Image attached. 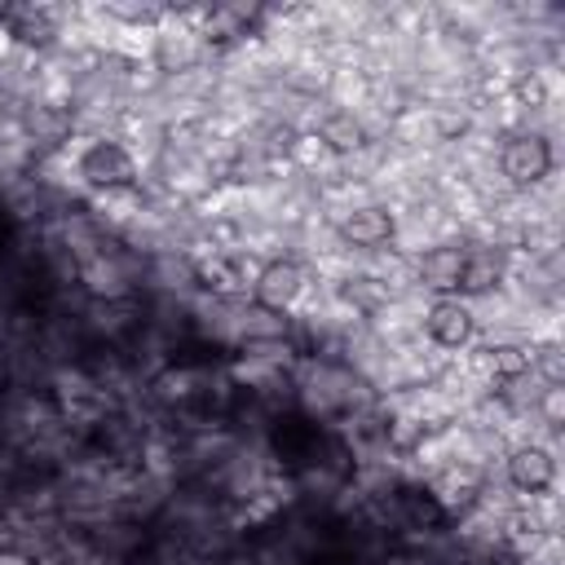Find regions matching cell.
Segmentation results:
<instances>
[{"instance_id": "2", "label": "cell", "mask_w": 565, "mask_h": 565, "mask_svg": "<svg viewBox=\"0 0 565 565\" xmlns=\"http://www.w3.org/2000/svg\"><path fill=\"white\" fill-rule=\"evenodd\" d=\"M499 477L516 494H552L556 481H561V446L539 441V437L512 441L508 455H503V463H499Z\"/></svg>"}, {"instance_id": "7", "label": "cell", "mask_w": 565, "mask_h": 565, "mask_svg": "<svg viewBox=\"0 0 565 565\" xmlns=\"http://www.w3.org/2000/svg\"><path fill=\"white\" fill-rule=\"evenodd\" d=\"M335 234H340L344 247H358V252L388 247V243H393V207L380 203V199H366V203L349 207V212L335 221Z\"/></svg>"}, {"instance_id": "6", "label": "cell", "mask_w": 565, "mask_h": 565, "mask_svg": "<svg viewBox=\"0 0 565 565\" xmlns=\"http://www.w3.org/2000/svg\"><path fill=\"white\" fill-rule=\"evenodd\" d=\"M459 274H463V243H437L411 256V278L415 291L433 296H459Z\"/></svg>"}, {"instance_id": "3", "label": "cell", "mask_w": 565, "mask_h": 565, "mask_svg": "<svg viewBox=\"0 0 565 565\" xmlns=\"http://www.w3.org/2000/svg\"><path fill=\"white\" fill-rule=\"evenodd\" d=\"M79 177H84L88 194H97V190H128V185H137L141 163L128 150V141H79Z\"/></svg>"}, {"instance_id": "8", "label": "cell", "mask_w": 565, "mask_h": 565, "mask_svg": "<svg viewBox=\"0 0 565 565\" xmlns=\"http://www.w3.org/2000/svg\"><path fill=\"white\" fill-rule=\"evenodd\" d=\"M313 137L335 154V159H349V154H358L362 146H371V137H366V128H362V119L353 115V110H340V106H331L327 102V110L318 115V124H313Z\"/></svg>"}, {"instance_id": "5", "label": "cell", "mask_w": 565, "mask_h": 565, "mask_svg": "<svg viewBox=\"0 0 565 565\" xmlns=\"http://www.w3.org/2000/svg\"><path fill=\"white\" fill-rule=\"evenodd\" d=\"M424 340L441 353H463L477 340V318L463 296H433L424 305Z\"/></svg>"}, {"instance_id": "4", "label": "cell", "mask_w": 565, "mask_h": 565, "mask_svg": "<svg viewBox=\"0 0 565 565\" xmlns=\"http://www.w3.org/2000/svg\"><path fill=\"white\" fill-rule=\"evenodd\" d=\"M309 291H313V278H309V269L296 265V260H265L260 274H256V282H252V300H256L260 309L287 318V322H291V313L305 305Z\"/></svg>"}, {"instance_id": "1", "label": "cell", "mask_w": 565, "mask_h": 565, "mask_svg": "<svg viewBox=\"0 0 565 565\" xmlns=\"http://www.w3.org/2000/svg\"><path fill=\"white\" fill-rule=\"evenodd\" d=\"M494 168L512 190H534L552 172H561V146L530 128H512L494 141Z\"/></svg>"}]
</instances>
